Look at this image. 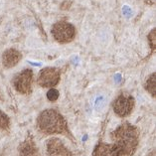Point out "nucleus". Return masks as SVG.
<instances>
[{
  "mask_svg": "<svg viewBox=\"0 0 156 156\" xmlns=\"http://www.w3.org/2000/svg\"><path fill=\"white\" fill-rule=\"evenodd\" d=\"M143 87H144V90H145L152 98H155V96H156V74L154 72L151 73L146 78Z\"/></svg>",
  "mask_w": 156,
  "mask_h": 156,
  "instance_id": "obj_11",
  "label": "nucleus"
},
{
  "mask_svg": "<svg viewBox=\"0 0 156 156\" xmlns=\"http://www.w3.org/2000/svg\"><path fill=\"white\" fill-rule=\"evenodd\" d=\"M135 106V100L130 94L121 93L112 101L113 112L119 117L130 115Z\"/></svg>",
  "mask_w": 156,
  "mask_h": 156,
  "instance_id": "obj_5",
  "label": "nucleus"
},
{
  "mask_svg": "<svg viewBox=\"0 0 156 156\" xmlns=\"http://www.w3.org/2000/svg\"><path fill=\"white\" fill-rule=\"evenodd\" d=\"M0 101H4V94L0 90Z\"/></svg>",
  "mask_w": 156,
  "mask_h": 156,
  "instance_id": "obj_15",
  "label": "nucleus"
},
{
  "mask_svg": "<svg viewBox=\"0 0 156 156\" xmlns=\"http://www.w3.org/2000/svg\"><path fill=\"white\" fill-rule=\"evenodd\" d=\"M34 72L32 69H24L14 76L12 79V85L15 90L24 96H28L33 90Z\"/></svg>",
  "mask_w": 156,
  "mask_h": 156,
  "instance_id": "obj_4",
  "label": "nucleus"
},
{
  "mask_svg": "<svg viewBox=\"0 0 156 156\" xmlns=\"http://www.w3.org/2000/svg\"><path fill=\"white\" fill-rule=\"evenodd\" d=\"M19 156H42L32 136L26 138L18 147Z\"/></svg>",
  "mask_w": 156,
  "mask_h": 156,
  "instance_id": "obj_10",
  "label": "nucleus"
},
{
  "mask_svg": "<svg viewBox=\"0 0 156 156\" xmlns=\"http://www.w3.org/2000/svg\"><path fill=\"white\" fill-rule=\"evenodd\" d=\"M61 70L56 67L43 68L38 74L37 83L44 89H52L59 85L61 81Z\"/></svg>",
  "mask_w": 156,
  "mask_h": 156,
  "instance_id": "obj_6",
  "label": "nucleus"
},
{
  "mask_svg": "<svg viewBox=\"0 0 156 156\" xmlns=\"http://www.w3.org/2000/svg\"><path fill=\"white\" fill-rule=\"evenodd\" d=\"M51 35L57 43L69 44L72 43L77 36V29L75 25L68 21H57L52 25Z\"/></svg>",
  "mask_w": 156,
  "mask_h": 156,
  "instance_id": "obj_3",
  "label": "nucleus"
},
{
  "mask_svg": "<svg viewBox=\"0 0 156 156\" xmlns=\"http://www.w3.org/2000/svg\"><path fill=\"white\" fill-rule=\"evenodd\" d=\"M10 117L7 115V113L0 109V130L8 131L10 129Z\"/></svg>",
  "mask_w": 156,
  "mask_h": 156,
  "instance_id": "obj_13",
  "label": "nucleus"
},
{
  "mask_svg": "<svg viewBox=\"0 0 156 156\" xmlns=\"http://www.w3.org/2000/svg\"><path fill=\"white\" fill-rule=\"evenodd\" d=\"M36 123L38 130L45 135L61 134L74 141V135L70 130L68 121L62 113L55 108H48L41 112Z\"/></svg>",
  "mask_w": 156,
  "mask_h": 156,
  "instance_id": "obj_1",
  "label": "nucleus"
},
{
  "mask_svg": "<svg viewBox=\"0 0 156 156\" xmlns=\"http://www.w3.org/2000/svg\"><path fill=\"white\" fill-rule=\"evenodd\" d=\"M23 55L16 48H8L5 51H3L1 55L2 66L5 69H12L16 67L21 62Z\"/></svg>",
  "mask_w": 156,
  "mask_h": 156,
  "instance_id": "obj_8",
  "label": "nucleus"
},
{
  "mask_svg": "<svg viewBox=\"0 0 156 156\" xmlns=\"http://www.w3.org/2000/svg\"><path fill=\"white\" fill-rule=\"evenodd\" d=\"M140 132L137 126L124 121L110 133L112 143L119 147L122 156H133L139 145Z\"/></svg>",
  "mask_w": 156,
  "mask_h": 156,
  "instance_id": "obj_2",
  "label": "nucleus"
},
{
  "mask_svg": "<svg viewBox=\"0 0 156 156\" xmlns=\"http://www.w3.org/2000/svg\"><path fill=\"white\" fill-rule=\"evenodd\" d=\"M60 97V93H59V90L55 89V87H52V89H49L48 90V93H47V98L50 101L52 102H54L56 101Z\"/></svg>",
  "mask_w": 156,
  "mask_h": 156,
  "instance_id": "obj_14",
  "label": "nucleus"
},
{
  "mask_svg": "<svg viewBox=\"0 0 156 156\" xmlns=\"http://www.w3.org/2000/svg\"><path fill=\"white\" fill-rule=\"evenodd\" d=\"M92 156H122L115 143L98 142L94 148Z\"/></svg>",
  "mask_w": 156,
  "mask_h": 156,
  "instance_id": "obj_9",
  "label": "nucleus"
},
{
  "mask_svg": "<svg viewBox=\"0 0 156 156\" xmlns=\"http://www.w3.org/2000/svg\"><path fill=\"white\" fill-rule=\"evenodd\" d=\"M147 43L150 49L149 56H151L156 51V28H152L147 34Z\"/></svg>",
  "mask_w": 156,
  "mask_h": 156,
  "instance_id": "obj_12",
  "label": "nucleus"
},
{
  "mask_svg": "<svg viewBox=\"0 0 156 156\" xmlns=\"http://www.w3.org/2000/svg\"><path fill=\"white\" fill-rule=\"evenodd\" d=\"M47 156H74L72 151L58 137L49 138L46 142Z\"/></svg>",
  "mask_w": 156,
  "mask_h": 156,
  "instance_id": "obj_7",
  "label": "nucleus"
}]
</instances>
